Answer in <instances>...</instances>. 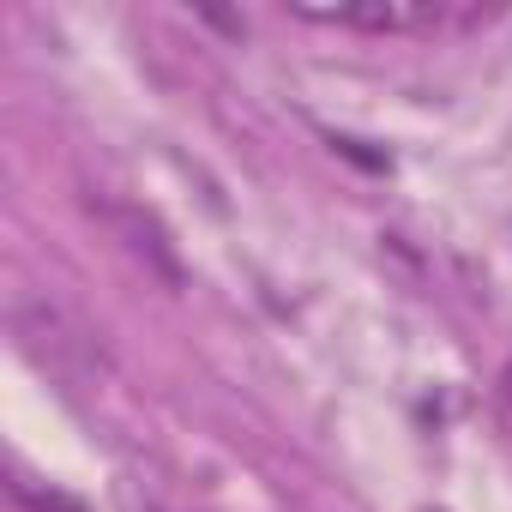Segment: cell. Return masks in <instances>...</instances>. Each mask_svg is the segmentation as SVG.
I'll use <instances>...</instances> for the list:
<instances>
[{
	"mask_svg": "<svg viewBox=\"0 0 512 512\" xmlns=\"http://www.w3.org/2000/svg\"><path fill=\"white\" fill-rule=\"evenodd\" d=\"M13 338H19V350L37 362V368H49L55 380H67V386H97V380H109V350H103V338L67 308V302H55V296H19L13 302Z\"/></svg>",
	"mask_w": 512,
	"mask_h": 512,
	"instance_id": "cell-1",
	"label": "cell"
},
{
	"mask_svg": "<svg viewBox=\"0 0 512 512\" xmlns=\"http://www.w3.org/2000/svg\"><path fill=\"white\" fill-rule=\"evenodd\" d=\"M19 500H25L31 512H91L85 500H73V494H61V488H25Z\"/></svg>",
	"mask_w": 512,
	"mask_h": 512,
	"instance_id": "cell-4",
	"label": "cell"
},
{
	"mask_svg": "<svg viewBox=\"0 0 512 512\" xmlns=\"http://www.w3.org/2000/svg\"><path fill=\"white\" fill-rule=\"evenodd\" d=\"M308 19H326L344 31H428L440 13L410 7V0H362V7H308Z\"/></svg>",
	"mask_w": 512,
	"mask_h": 512,
	"instance_id": "cell-2",
	"label": "cell"
},
{
	"mask_svg": "<svg viewBox=\"0 0 512 512\" xmlns=\"http://www.w3.org/2000/svg\"><path fill=\"white\" fill-rule=\"evenodd\" d=\"M500 398H506V410H512V368H506V380H500Z\"/></svg>",
	"mask_w": 512,
	"mask_h": 512,
	"instance_id": "cell-5",
	"label": "cell"
},
{
	"mask_svg": "<svg viewBox=\"0 0 512 512\" xmlns=\"http://www.w3.org/2000/svg\"><path fill=\"white\" fill-rule=\"evenodd\" d=\"M115 223H127V229H133V253H145V260H151V266H157V272H163L169 284L181 278V272H175V260H169V247H163V235H157V223H151V217H139V211H115Z\"/></svg>",
	"mask_w": 512,
	"mask_h": 512,
	"instance_id": "cell-3",
	"label": "cell"
}]
</instances>
